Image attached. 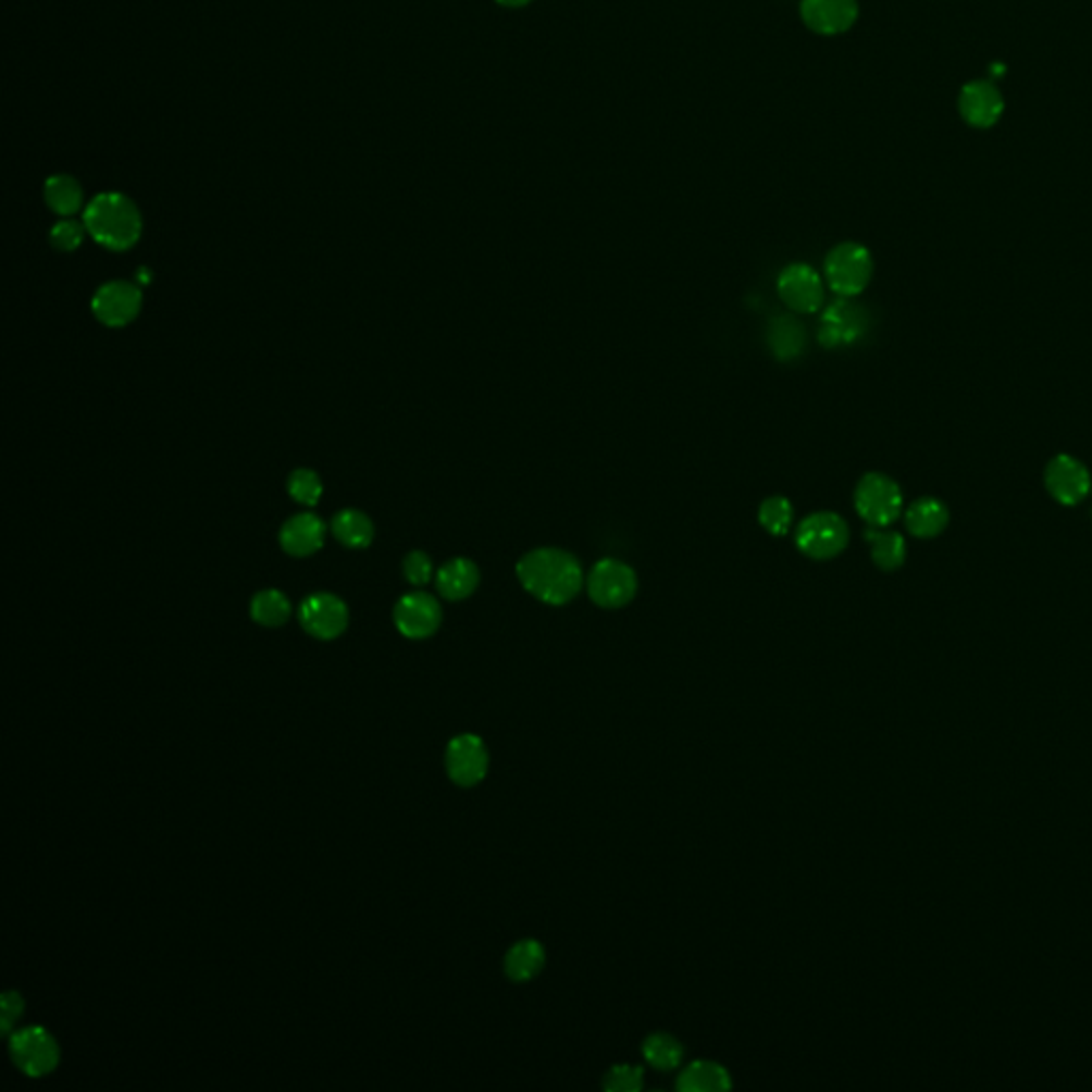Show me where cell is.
<instances>
[{"label":"cell","mask_w":1092,"mask_h":1092,"mask_svg":"<svg viewBox=\"0 0 1092 1092\" xmlns=\"http://www.w3.org/2000/svg\"><path fill=\"white\" fill-rule=\"evenodd\" d=\"M585 587L592 601L600 608H623L636 598L638 576L636 572L621 559H600L590 576L585 579Z\"/></svg>","instance_id":"8992f818"},{"label":"cell","mask_w":1092,"mask_h":1092,"mask_svg":"<svg viewBox=\"0 0 1092 1092\" xmlns=\"http://www.w3.org/2000/svg\"><path fill=\"white\" fill-rule=\"evenodd\" d=\"M333 534L342 545L363 548L374 538V525L363 512L344 510L333 519Z\"/></svg>","instance_id":"484cf974"},{"label":"cell","mask_w":1092,"mask_h":1092,"mask_svg":"<svg viewBox=\"0 0 1092 1092\" xmlns=\"http://www.w3.org/2000/svg\"><path fill=\"white\" fill-rule=\"evenodd\" d=\"M1047 493L1063 506H1078L1092 492L1091 472L1071 455H1056L1043 474Z\"/></svg>","instance_id":"30bf717a"},{"label":"cell","mask_w":1092,"mask_h":1092,"mask_svg":"<svg viewBox=\"0 0 1092 1092\" xmlns=\"http://www.w3.org/2000/svg\"><path fill=\"white\" fill-rule=\"evenodd\" d=\"M288 492L299 504L312 506L319 501V497L323 493V485H321V479L312 470H297L290 474Z\"/></svg>","instance_id":"f546056e"},{"label":"cell","mask_w":1092,"mask_h":1092,"mask_svg":"<svg viewBox=\"0 0 1092 1092\" xmlns=\"http://www.w3.org/2000/svg\"><path fill=\"white\" fill-rule=\"evenodd\" d=\"M643 1056L657 1071H672L683 1063V1043L668 1033H654L643 1041Z\"/></svg>","instance_id":"d4e9b609"},{"label":"cell","mask_w":1092,"mask_h":1092,"mask_svg":"<svg viewBox=\"0 0 1092 1092\" xmlns=\"http://www.w3.org/2000/svg\"><path fill=\"white\" fill-rule=\"evenodd\" d=\"M495 2H497V4H501V7H510V9H519V7H525V4H530L532 0H495Z\"/></svg>","instance_id":"836d02e7"},{"label":"cell","mask_w":1092,"mask_h":1092,"mask_svg":"<svg viewBox=\"0 0 1092 1092\" xmlns=\"http://www.w3.org/2000/svg\"><path fill=\"white\" fill-rule=\"evenodd\" d=\"M867 541L871 545L874 566L883 572L898 570L907 559V543L896 532H885V528H869Z\"/></svg>","instance_id":"603a6c76"},{"label":"cell","mask_w":1092,"mask_h":1092,"mask_svg":"<svg viewBox=\"0 0 1092 1092\" xmlns=\"http://www.w3.org/2000/svg\"><path fill=\"white\" fill-rule=\"evenodd\" d=\"M325 541V525L317 514H297L282 525L280 543L290 555L306 557L317 553Z\"/></svg>","instance_id":"e0dca14e"},{"label":"cell","mask_w":1092,"mask_h":1092,"mask_svg":"<svg viewBox=\"0 0 1092 1092\" xmlns=\"http://www.w3.org/2000/svg\"><path fill=\"white\" fill-rule=\"evenodd\" d=\"M803 22L809 30L823 37L847 33L858 20L856 0H803Z\"/></svg>","instance_id":"9a60e30c"},{"label":"cell","mask_w":1092,"mask_h":1092,"mask_svg":"<svg viewBox=\"0 0 1092 1092\" xmlns=\"http://www.w3.org/2000/svg\"><path fill=\"white\" fill-rule=\"evenodd\" d=\"M517 579L530 596L548 606H563L585 587L581 561L572 553L555 546H541L525 553L517 563Z\"/></svg>","instance_id":"6da1fadb"},{"label":"cell","mask_w":1092,"mask_h":1092,"mask_svg":"<svg viewBox=\"0 0 1092 1092\" xmlns=\"http://www.w3.org/2000/svg\"><path fill=\"white\" fill-rule=\"evenodd\" d=\"M404 572H406V579L412 583V585H427L430 579H432V572H434V566H432V559L421 553V550H414L406 557L404 561Z\"/></svg>","instance_id":"1f68e13d"},{"label":"cell","mask_w":1092,"mask_h":1092,"mask_svg":"<svg viewBox=\"0 0 1092 1092\" xmlns=\"http://www.w3.org/2000/svg\"><path fill=\"white\" fill-rule=\"evenodd\" d=\"M250 615L257 623H261L265 628H280L290 617V601L284 594H280L275 590H265L255 596L252 606H250Z\"/></svg>","instance_id":"4316f807"},{"label":"cell","mask_w":1092,"mask_h":1092,"mask_svg":"<svg viewBox=\"0 0 1092 1092\" xmlns=\"http://www.w3.org/2000/svg\"><path fill=\"white\" fill-rule=\"evenodd\" d=\"M777 293L781 301L796 314H814L823 306V280L811 265L792 263L777 277Z\"/></svg>","instance_id":"ba28073f"},{"label":"cell","mask_w":1092,"mask_h":1092,"mask_svg":"<svg viewBox=\"0 0 1092 1092\" xmlns=\"http://www.w3.org/2000/svg\"><path fill=\"white\" fill-rule=\"evenodd\" d=\"M758 521L768 534L772 536H785L792 530L794 521V508L787 497L783 495H772L766 497L758 510Z\"/></svg>","instance_id":"83f0119b"},{"label":"cell","mask_w":1092,"mask_h":1092,"mask_svg":"<svg viewBox=\"0 0 1092 1092\" xmlns=\"http://www.w3.org/2000/svg\"><path fill=\"white\" fill-rule=\"evenodd\" d=\"M545 947L534 939H525V941L514 943L508 950V954L504 958V971H506V978L512 982H530L536 976H541V971L545 969Z\"/></svg>","instance_id":"44dd1931"},{"label":"cell","mask_w":1092,"mask_h":1092,"mask_svg":"<svg viewBox=\"0 0 1092 1092\" xmlns=\"http://www.w3.org/2000/svg\"><path fill=\"white\" fill-rule=\"evenodd\" d=\"M796 546L811 559H834L849 545V528L836 512L821 510L805 517L796 528Z\"/></svg>","instance_id":"277c9868"},{"label":"cell","mask_w":1092,"mask_h":1092,"mask_svg":"<svg viewBox=\"0 0 1092 1092\" xmlns=\"http://www.w3.org/2000/svg\"><path fill=\"white\" fill-rule=\"evenodd\" d=\"M950 523L947 506L936 497H920L905 510L907 532L916 538L929 541L945 532Z\"/></svg>","instance_id":"ac0fdd59"},{"label":"cell","mask_w":1092,"mask_h":1092,"mask_svg":"<svg viewBox=\"0 0 1092 1092\" xmlns=\"http://www.w3.org/2000/svg\"><path fill=\"white\" fill-rule=\"evenodd\" d=\"M446 772L461 787L479 785L489 770V752L476 734H459L446 747Z\"/></svg>","instance_id":"9c48e42d"},{"label":"cell","mask_w":1092,"mask_h":1092,"mask_svg":"<svg viewBox=\"0 0 1092 1092\" xmlns=\"http://www.w3.org/2000/svg\"><path fill=\"white\" fill-rule=\"evenodd\" d=\"M645 1084V1071L643 1067L634 1065H615L604 1074V1091L610 1092H638Z\"/></svg>","instance_id":"f1b7e54d"},{"label":"cell","mask_w":1092,"mask_h":1092,"mask_svg":"<svg viewBox=\"0 0 1092 1092\" xmlns=\"http://www.w3.org/2000/svg\"><path fill=\"white\" fill-rule=\"evenodd\" d=\"M873 270L869 248L856 241L834 246L823 261L826 282L839 297H858L869 286Z\"/></svg>","instance_id":"3957f363"},{"label":"cell","mask_w":1092,"mask_h":1092,"mask_svg":"<svg viewBox=\"0 0 1092 1092\" xmlns=\"http://www.w3.org/2000/svg\"><path fill=\"white\" fill-rule=\"evenodd\" d=\"M86 231L110 250H128L141 237V214L137 206L120 193L97 195L84 212Z\"/></svg>","instance_id":"7a4b0ae2"},{"label":"cell","mask_w":1092,"mask_h":1092,"mask_svg":"<svg viewBox=\"0 0 1092 1092\" xmlns=\"http://www.w3.org/2000/svg\"><path fill=\"white\" fill-rule=\"evenodd\" d=\"M393 619L406 638L423 641L436 634L442 623V608L434 596L417 592L397 601Z\"/></svg>","instance_id":"7c38bea8"},{"label":"cell","mask_w":1092,"mask_h":1092,"mask_svg":"<svg viewBox=\"0 0 1092 1092\" xmlns=\"http://www.w3.org/2000/svg\"><path fill=\"white\" fill-rule=\"evenodd\" d=\"M141 310V290L131 282H110L92 299L95 317L108 327L128 325Z\"/></svg>","instance_id":"4fadbf2b"},{"label":"cell","mask_w":1092,"mask_h":1092,"mask_svg":"<svg viewBox=\"0 0 1092 1092\" xmlns=\"http://www.w3.org/2000/svg\"><path fill=\"white\" fill-rule=\"evenodd\" d=\"M84 233H86V224H79L75 220H60L55 222L50 231V239L54 244L58 250L62 252H71L75 248L82 246L84 241Z\"/></svg>","instance_id":"4dcf8cb0"},{"label":"cell","mask_w":1092,"mask_h":1092,"mask_svg":"<svg viewBox=\"0 0 1092 1092\" xmlns=\"http://www.w3.org/2000/svg\"><path fill=\"white\" fill-rule=\"evenodd\" d=\"M854 504L858 514L871 528H890L903 512V493L896 481L881 472H869L860 479Z\"/></svg>","instance_id":"5b68a950"},{"label":"cell","mask_w":1092,"mask_h":1092,"mask_svg":"<svg viewBox=\"0 0 1092 1092\" xmlns=\"http://www.w3.org/2000/svg\"><path fill=\"white\" fill-rule=\"evenodd\" d=\"M24 1014V998L17 992H4L0 998V1031L2 1035L11 1033V1027Z\"/></svg>","instance_id":"d6a6232c"},{"label":"cell","mask_w":1092,"mask_h":1092,"mask_svg":"<svg viewBox=\"0 0 1092 1092\" xmlns=\"http://www.w3.org/2000/svg\"><path fill=\"white\" fill-rule=\"evenodd\" d=\"M869 328V319L863 306L854 303L852 297H841L823 310L819 344L823 348H836L860 339Z\"/></svg>","instance_id":"8fae6325"},{"label":"cell","mask_w":1092,"mask_h":1092,"mask_svg":"<svg viewBox=\"0 0 1092 1092\" xmlns=\"http://www.w3.org/2000/svg\"><path fill=\"white\" fill-rule=\"evenodd\" d=\"M481 583L479 566L470 559L457 557L444 563L437 572V592L446 600H466L470 598Z\"/></svg>","instance_id":"d6986e66"},{"label":"cell","mask_w":1092,"mask_h":1092,"mask_svg":"<svg viewBox=\"0 0 1092 1092\" xmlns=\"http://www.w3.org/2000/svg\"><path fill=\"white\" fill-rule=\"evenodd\" d=\"M766 339L770 352L779 361H792L805 350L807 333L798 319L783 314L770 321V325L766 328Z\"/></svg>","instance_id":"ffe728a7"},{"label":"cell","mask_w":1092,"mask_h":1092,"mask_svg":"<svg viewBox=\"0 0 1092 1092\" xmlns=\"http://www.w3.org/2000/svg\"><path fill=\"white\" fill-rule=\"evenodd\" d=\"M732 1078L725 1067L712 1060H696L677 1080V1091L681 1092H717L730 1091Z\"/></svg>","instance_id":"7402d4cb"},{"label":"cell","mask_w":1092,"mask_h":1092,"mask_svg":"<svg viewBox=\"0 0 1092 1092\" xmlns=\"http://www.w3.org/2000/svg\"><path fill=\"white\" fill-rule=\"evenodd\" d=\"M958 106L963 117L976 128H990L1005 110L1001 92L990 82L967 84L960 92Z\"/></svg>","instance_id":"2e32d148"},{"label":"cell","mask_w":1092,"mask_h":1092,"mask_svg":"<svg viewBox=\"0 0 1092 1092\" xmlns=\"http://www.w3.org/2000/svg\"><path fill=\"white\" fill-rule=\"evenodd\" d=\"M299 621L303 630L314 638L333 641L348 625V608L331 594H314L301 604Z\"/></svg>","instance_id":"5bb4252c"},{"label":"cell","mask_w":1092,"mask_h":1092,"mask_svg":"<svg viewBox=\"0 0 1092 1092\" xmlns=\"http://www.w3.org/2000/svg\"><path fill=\"white\" fill-rule=\"evenodd\" d=\"M9 1054L13 1065L28 1078H46L60 1063L55 1039L41 1027H28L11 1035Z\"/></svg>","instance_id":"52a82bcc"},{"label":"cell","mask_w":1092,"mask_h":1092,"mask_svg":"<svg viewBox=\"0 0 1092 1092\" xmlns=\"http://www.w3.org/2000/svg\"><path fill=\"white\" fill-rule=\"evenodd\" d=\"M46 203L50 210L60 216H73L84 206V193L75 177L71 175H52L46 182Z\"/></svg>","instance_id":"cb8c5ba5"},{"label":"cell","mask_w":1092,"mask_h":1092,"mask_svg":"<svg viewBox=\"0 0 1092 1092\" xmlns=\"http://www.w3.org/2000/svg\"><path fill=\"white\" fill-rule=\"evenodd\" d=\"M137 277L141 280V284H148V282H150V272H148V270H139Z\"/></svg>","instance_id":"e575fe53"},{"label":"cell","mask_w":1092,"mask_h":1092,"mask_svg":"<svg viewBox=\"0 0 1092 1092\" xmlns=\"http://www.w3.org/2000/svg\"><path fill=\"white\" fill-rule=\"evenodd\" d=\"M992 73H994V75H1003L1005 71H1003V66H1001V64H996V66L992 69Z\"/></svg>","instance_id":"d590c367"}]
</instances>
